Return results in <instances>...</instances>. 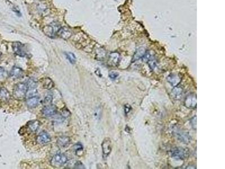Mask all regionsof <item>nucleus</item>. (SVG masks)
<instances>
[{"mask_svg": "<svg viewBox=\"0 0 225 169\" xmlns=\"http://www.w3.org/2000/svg\"><path fill=\"white\" fill-rule=\"evenodd\" d=\"M52 100H53V96L51 94H48L44 98L43 103L45 105H51Z\"/></svg>", "mask_w": 225, "mask_h": 169, "instance_id": "obj_25", "label": "nucleus"}, {"mask_svg": "<svg viewBox=\"0 0 225 169\" xmlns=\"http://www.w3.org/2000/svg\"><path fill=\"white\" fill-rule=\"evenodd\" d=\"M24 75V72L22 69L18 67H14L10 72V76L14 79H18L22 78Z\"/></svg>", "mask_w": 225, "mask_h": 169, "instance_id": "obj_12", "label": "nucleus"}, {"mask_svg": "<svg viewBox=\"0 0 225 169\" xmlns=\"http://www.w3.org/2000/svg\"><path fill=\"white\" fill-rule=\"evenodd\" d=\"M119 76V74L116 72H110L109 73V77L112 79H116Z\"/></svg>", "mask_w": 225, "mask_h": 169, "instance_id": "obj_29", "label": "nucleus"}, {"mask_svg": "<svg viewBox=\"0 0 225 169\" xmlns=\"http://www.w3.org/2000/svg\"><path fill=\"white\" fill-rule=\"evenodd\" d=\"M146 54V50L144 47H140L134 53V55L132 58V61H137L140 59H141L144 57Z\"/></svg>", "mask_w": 225, "mask_h": 169, "instance_id": "obj_19", "label": "nucleus"}, {"mask_svg": "<svg viewBox=\"0 0 225 169\" xmlns=\"http://www.w3.org/2000/svg\"><path fill=\"white\" fill-rule=\"evenodd\" d=\"M62 27L58 22H52L49 25L45 27L43 31L45 34L50 37H54Z\"/></svg>", "mask_w": 225, "mask_h": 169, "instance_id": "obj_3", "label": "nucleus"}, {"mask_svg": "<svg viewBox=\"0 0 225 169\" xmlns=\"http://www.w3.org/2000/svg\"><path fill=\"white\" fill-rule=\"evenodd\" d=\"M68 157L64 154H57L51 158V165L55 168H59L68 162Z\"/></svg>", "mask_w": 225, "mask_h": 169, "instance_id": "obj_4", "label": "nucleus"}, {"mask_svg": "<svg viewBox=\"0 0 225 169\" xmlns=\"http://www.w3.org/2000/svg\"><path fill=\"white\" fill-rule=\"evenodd\" d=\"M75 147V152L76 154L78 156H80L83 155V147L80 144H77L74 146Z\"/></svg>", "mask_w": 225, "mask_h": 169, "instance_id": "obj_26", "label": "nucleus"}, {"mask_svg": "<svg viewBox=\"0 0 225 169\" xmlns=\"http://www.w3.org/2000/svg\"><path fill=\"white\" fill-rule=\"evenodd\" d=\"M124 110H125V113H128L131 110V107L128 105H126L124 106Z\"/></svg>", "mask_w": 225, "mask_h": 169, "instance_id": "obj_31", "label": "nucleus"}, {"mask_svg": "<svg viewBox=\"0 0 225 169\" xmlns=\"http://www.w3.org/2000/svg\"><path fill=\"white\" fill-rule=\"evenodd\" d=\"M183 90L181 87L175 86L171 92V95L174 100H179L182 96Z\"/></svg>", "mask_w": 225, "mask_h": 169, "instance_id": "obj_17", "label": "nucleus"}, {"mask_svg": "<svg viewBox=\"0 0 225 169\" xmlns=\"http://www.w3.org/2000/svg\"><path fill=\"white\" fill-rule=\"evenodd\" d=\"M6 77H7V72L3 67H0V83L4 82L6 79Z\"/></svg>", "mask_w": 225, "mask_h": 169, "instance_id": "obj_24", "label": "nucleus"}, {"mask_svg": "<svg viewBox=\"0 0 225 169\" xmlns=\"http://www.w3.org/2000/svg\"><path fill=\"white\" fill-rule=\"evenodd\" d=\"M12 47L14 52L19 56L22 57H25L28 55L24 49V45L22 43L19 42H15L12 43Z\"/></svg>", "mask_w": 225, "mask_h": 169, "instance_id": "obj_7", "label": "nucleus"}, {"mask_svg": "<svg viewBox=\"0 0 225 169\" xmlns=\"http://www.w3.org/2000/svg\"><path fill=\"white\" fill-rule=\"evenodd\" d=\"M196 116H194L192 117V119H191V123L192 125V127L194 129L196 130L197 127V122H196Z\"/></svg>", "mask_w": 225, "mask_h": 169, "instance_id": "obj_28", "label": "nucleus"}, {"mask_svg": "<svg viewBox=\"0 0 225 169\" xmlns=\"http://www.w3.org/2000/svg\"><path fill=\"white\" fill-rule=\"evenodd\" d=\"M40 97L37 96H34L32 97H28L27 101V106L30 108H34L37 107L40 104Z\"/></svg>", "mask_w": 225, "mask_h": 169, "instance_id": "obj_14", "label": "nucleus"}, {"mask_svg": "<svg viewBox=\"0 0 225 169\" xmlns=\"http://www.w3.org/2000/svg\"><path fill=\"white\" fill-rule=\"evenodd\" d=\"M41 82L42 84L43 87L48 90H50L54 86V83L51 79L48 77L42 79H41Z\"/></svg>", "mask_w": 225, "mask_h": 169, "instance_id": "obj_20", "label": "nucleus"}, {"mask_svg": "<svg viewBox=\"0 0 225 169\" xmlns=\"http://www.w3.org/2000/svg\"><path fill=\"white\" fill-rule=\"evenodd\" d=\"M66 57L67 59H68V61H70V63H72V64H74L76 63V56L74 55V54L72 53H70V52H68V53H66Z\"/></svg>", "mask_w": 225, "mask_h": 169, "instance_id": "obj_23", "label": "nucleus"}, {"mask_svg": "<svg viewBox=\"0 0 225 169\" xmlns=\"http://www.w3.org/2000/svg\"><path fill=\"white\" fill-rule=\"evenodd\" d=\"M173 134L178 140L184 143H189L191 139L189 134L179 127H174L173 130Z\"/></svg>", "mask_w": 225, "mask_h": 169, "instance_id": "obj_5", "label": "nucleus"}, {"mask_svg": "<svg viewBox=\"0 0 225 169\" xmlns=\"http://www.w3.org/2000/svg\"><path fill=\"white\" fill-rule=\"evenodd\" d=\"M36 140L38 144L44 145L49 143L51 141V138L48 133L44 131L39 134V135L37 137Z\"/></svg>", "mask_w": 225, "mask_h": 169, "instance_id": "obj_9", "label": "nucleus"}, {"mask_svg": "<svg viewBox=\"0 0 225 169\" xmlns=\"http://www.w3.org/2000/svg\"><path fill=\"white\" fill-rule=\"evenodd\" d=\"M102 147L103 156L105 157H106L110 155L112 149V141L110 139V138H106L104 139L102 143Z\"/></svg>", "mask_w": 225, "mask_h": 169, "instance_id": "obj_6", "label": "nucleus"}, {"mask_svg": "<svg viewBox=\"0 0 225 169\" xmlns=\"http://www.w3.org/2000/svg\"><path fill=\"white\" fill-rule=\"evenodd\" d=\"M196 95L192 94H190L186 97L184 101V105L186 108L189 109H195L196 108L197 105V100Z\"/></svg>", "mask_w": 225, "mask_h": 169, "instance_id": "obj_8", "label": "nucleus"}, {"mask_svg": "<svg viewBox=\"0 0 225 169\" xmlns=\"http://www.w3.org/2000/svg\"><path fill=\"white\" fill-rule=\"evenodd\" d=\"M10 94L8 90L2 87L0 89V100L3 102H7L10 99Z\"/></svg>", "mask_w": 225, "mask_h": 169, "instance_id": "obj_18", "label": "nucleus"}, {"mask_svg": "<svg viewBox=\"0 0 225 169\" xmlns=\"http://www.w3.org/2000/svg\"><path fill=\"white\" fill-rule=\"evenodd\" d=\"M70 138L68 137H60L57 140V144L59 147L66 148L69 146L70 143Z\"/></svg>", "mask_w": 225, "mask_h": 169, "instance_id": "obj_16", "label": "nucleus"}, {"mask_svg": "<svg viewBox=\"0 0 225 169\" xmlns=\"http://www.w3.org/2000/svg\"><path fill=\"white\" fill-rule=\"evenodd\" d=\"M120 61V54L116 52H114L109 55L108 64L111 66H116L118 64Z\"/></svg>", "mask_w": 225, "mask_h": 169, "instance_id": "obj_13", "label": "nucleus"}, {"mask_svg": "<svg viewBox=\"0 0 225 169\" xmlns=\"http://www.w3.org/2000/svg\"><path fill=\"white\" fill-rule=\"evenodd\" d=\"M57 34L64 40H68L72 35V33L71 32V31L66 27L61 28L59 29Z\"/></svg>", "mask_w": 225, "mask_h": 169, "instance_id": "obj_15", "label": "nucleus"}, {"mask_svg": "<svg viewBox=\"0 0 225 169\" xmlns=\"http://www.w3.org/2000/svg\"><path fill=\"white\" fill-rule=\"evenodd\" d=\"M62 116L64 117H68L70 115V112H69V110L66 108H64L62 109Z\"/></svg>", "mask_w": 225, "mask_h": 169, "instance_id": "obj_27", "label": "nucleus"}, {"mask_svg": "<svg viewBox=\"0 0 225 169\" xmlns=\"http://www.w3.org/2000/svg\"><path fill=\"white\" fill-rule=\"evenodd\" d=\"M74 168V169H84V166L81 162L77 161V162H75Z\"/></svg>", "mask_w": 225, "mask_h": 169, "instance_id": "obj_30", "label": "nucleus"}, {"mask_svg": "<svg viewBox=\"0 0 225 169\" xmlns=\"http://www.w3.org/2000/svg\"><path fill=\"white\" fill-rule=\"evenodd\" d=\"M1 55H2V53H1V52L0 51V58L1 57Z\"/></svg>", "mask_w": 225, "mask_h": 169, "instance_id": "obj_32", "label": "nucleus"}, {"mask_svg": "<svg viewBox=\"0 0 225 169\" xmlns=\"http://www.w3.org/2000/svg\"><path fill=\"white\" fill-rule=\"evenodd\" d=\"M182 80L181 76L177 73H172L167 77V81L172 86H177Z\"/></svg>", "mask_w": 225, "mask_h": 169, "instance_id": "obj_11", "label": "nucleus"}, {"mask_svg": "<svg viewBox=\"0 0 225 169\" xmlns=\"http://www.w3.org/2000/svg\"><path fill=\"white\" fill-rule=\"evenodd\" d=\"M26 83L28 87V90H36L37 84L36 81H35L34 79H30Z\"/></svg>", "mask_w": 225, "mask_h": 169, "instance_id": "obj_22", "label": "nucleus"}, {"mask_svg": "<svg viewBox=\"0 0 225 169\" xmlns=\"http://www.w3.org/2000/svg\"><path fill=\"white\" fill-rule=\"evenodd\" d=\"M56 113H57V108L54 105H45L42 110V115L47 117L54 116L55 114H56Z\"/></svg>", "mask_w": 225, "mask_h": 169, "instance_id": "obj_10", "label": "nucleus"}, {"mask_svg": "<svg viewBox=\"0 0 225 169\" xmlns=\"http://www.w3.org/2000/svg\"><path fill=\"white\" fill-rule=\"evenodd\" d=\"M28 87L26 83H18L15 86L13 90V96L18 100H23L26 97Z\"/></svg>", "mask_w": 225, "mask_h": 169, "instance_id": "obj_1", "label": "nucleus"}, {"mask_svg": "<svg viewBox=\"0 0 225 169\" xmlns=\"http://www.w3.org/2000/svg\"><path fill=\"white\" fill-rule=\"evenodd\" d=\"M40 122L38 120H33L29 121L27 124V126L32 132H36L40 126Z\"/></svg>", "mask_w": 225, "mask_h": 169, "instance_id": "obj_21", "label": "nucleus"}, {"mask_svg": "<svg viewBox=\"0 0 225 169\" xmlns=\"http://www.w3.org/2000/svg\"><path fill=\"white\" fill-rule=\"evenodd\" d=\"M171 157L177 160H184L189 155L188 149L182 147H175L172 148L170 151Z\"/></svg>", "mask_w": 225, "mask_h": 169, "instance_id": "obj_2", "label": "nucleus"}]
</instances>
